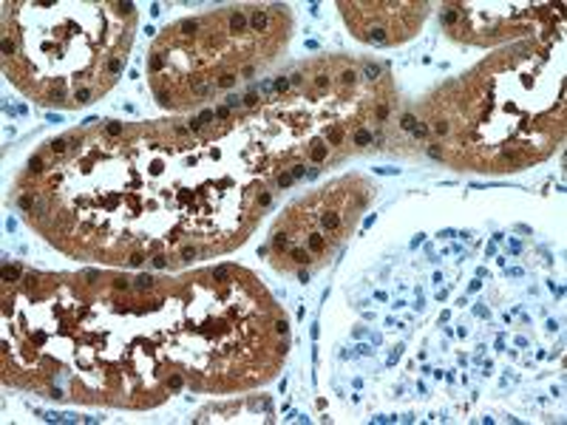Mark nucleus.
<instances>
[{
	"label": "nucleus",
	"mask_w": 567,
	"mask_h": 425,
	"mask_svg": "<svg viewBox=\"0 0 567 425\" xmlns=\"http://www.w3.org/2000/svg\"><path fill=\"white\" fill-rule=\"evenodd\" d=\"M284 14L287 7H239L168 29L148 63L159 105L190 108L250 77L258 58L272 60L287 43Z\"/></svg>",
	"instance_id": "f03ea898"
},
{
	"label": "nucleus",
	"mask_w": 567,
	"mask_h": 425,
	"mask_svg": "<svg viewBox=\"0 0 567 425\" xmlns=\"http://www.w3.org/2000/svg\"><path fill=\"white\" fill-rule=\"evenodd\" d=\"M3 69L43 105L80 108L123 71L134 3H7Z\"/></svg>",
	"instance_id": "f257e3e1"
},
{
	"label": "nucleus",
	"mask_w": 567,
	"mask_h": 425,
	"mask_svg": "<svg viewBox=\"0 0 567 425\" xmlns=\"http://www.w3.org/2000/svg\"><path fill=\"white\" fill-rule=\"evenodd\" d=\"M354 38L372 45L409 40L423 27L429 3H338Z\"/></svg>",
	"instance_id": "20e7f679"
},
{
	"label": "nucleus",
	"mask_w": 567,
	"mask_h": 425,
	"mask_svg": "<svg viewBox=\"0 0 567 425\" xmlns=\"http://www.w3.org/2000/svg\"><path fill=\"white\" fill-rule=\"evenodd\" d=\"M367 190L361 179H343L284 212L270 241L278 270H298L332 256L367 205Z\"/></svg>",
	"instance_id": "7ed1b4c3"
}]
</instances>
